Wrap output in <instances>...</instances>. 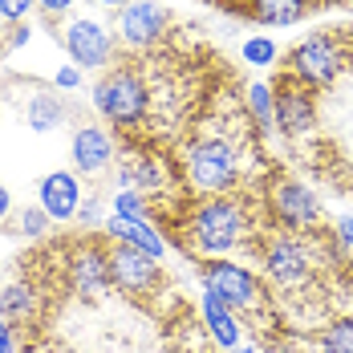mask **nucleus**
Segmentation results:
<instances>
[{"label": "nucleus", "mask_w": 353, "mask_h": 353, "mask_svg": "<svg viewBox=\"0 0 353 353\" xmlns=\"http://www.w3.org/2000/svg\"><path fill=\"white\" fill-rule=\"evenodd\" d=\"M0 353H17L12 337H8V329H4V321H0Z\"/></svg>", "instance_id": "nucleus-26"}, {"label": "nucleus", "mask_w": 353, "mask_h": 353, "mask_svg": "<svg viewBox=\"0 0 353 353\" xmlns=\"http://www.w3.org/2000/svg\"><path fill=\"white\" fill-rule=\"evenodd\" d=\"M305 12V0H256V17L268 25H288Z\"/></svg>", "instance_id": "nucleus-16"}, {"label": "nucleus", "mask_w": 353, "mask_h": 353, "mask_svg": "<svg viewBox=\"0 0 353 353\" xmlns=\"http://www.w3.org/2000/svg\"><path fill=\"white\" fill-rule=\"evenodd\" d=\"M57 81H61V85H77V70H61L57 73Z\"/></svg>", "instance_id": "nucleus-28"}, {"label": "nucleus", "mask_w": 353, "mask_h": 353, "mask_svg": "<svg viewBox=\"0 0 353 353\" xmlns=\"http://www.w3.org/2000/svg\"><path fill=\"white\" fill-rule=\"evenodd\" d=\"M8 203H12V199H8V191H4V187H0V219H4V215H8Z\"/></svg>", "instance_id": "nucleus-30"}, {"label": "nucleus", "mask_w": 353, "mask_h": 353, "mask_svg": "<svg viewBox=\"0 0 353 353\" xmlns=\"http://www.w3.org/2000/svg\"><path fill=\"white\" fill-rule=\"evenodd\" d=\"M350 4H353V0H350Z\"/></svg>", "instance_id": "nucleus-34"}, {"label": "nucleus", "mask_w": 353, "mask_h": 353, "mask_svg": "<svg viewBox=\"0 0 353 353\" xmlns=\"http://www.w3.org/2000/svg\"><path fill=\"white\" fill-rule=\"evenodd\" d=\"M268 272L276 276L281 284H292L305 276V248L296 240H276L268 248Z\"/></svg>", "instance_id": "nucleus-12"}, {"label": "nucleus", "mask_w": 353, "mask_h": 353, "mask_svg": "<svg viewBox=\"0 0 353 353\" xmlns=\"http://www.w3.org/2000/svg\"><path fill=\"white\" fill-rule=\"evenodd\" d=\"M0 309H4V317H29V313H33V292H29L25 284H12V288H4V296H0Z\"/></svg>", "instance_id": "nucleus-19"}, {"label": "nucleus", "mask_w": 353, "mask_h": 353, "mask_svg": "<svg viewBox=\"0 0 353 353\" xmlns=\"http://www.w3.org/2000/svg\"><path fill=\"white\" fill-rule=\"evenodd\" d=\"M57 122H61V106H57L49 94H41L33 106H29V126H33V130H53Z\"/></svg>", "instance_id": "nucleus-18"}, {"label": "nucleus", "mask_w": 353, "mask_h": 353, "mask_svg": "<svg viewBox=\"0 0 353 353\" xmlns=\"http://www.w3.org/2000/svg\"><path fill=\"white\" fill-rule=\"evenodd\" d=\"M65 45H70V53H73L77 65H102L110 57L106 29L94 25V21H73L70 33H65Z\"/></svg>", "instance_id": "nucleus-7"}, {"label": "nucleus", "mask_w": 353, "mask_h": 353, "mask_svg": "<svg viewBox=\"0 0 353 353\" xmlns=\"http://www.w3.org/2000/svg\"><path fill=\"white\" fill-rule=\"evenodd\" d=\"M41 4H45L49 12H61V8H70V0H41Z\"/></svg>", "instance_id": "nucleus-29"}, {"label": "nucleus", "mask_w": 353, "mask_h": 353, "mask_svg": "<svg viewBox=\"0 0 353 353\" xmlns=\"http://www.w3.org/2000/svg\"><path fill=\"white\" fill-rule=\"evenodd\" d=\"M77 212H81L85 223H98V203H85V208H77Z\"/></svg>", "instance_id": "nucleus-27"}, {"label": "nucleus", "mask_w": 353, "mask_h": 353, "mask_svg": "<svg viewBox=\"0 0 353 353\" xmlns=\"http://www.w3.org/2000/svg\"><path fill=\"white\" fill-rule=\"evenodd\" d=\"M244 57H248V61H256V65H268V61L276 57V45H272V41H264V37H260V41H248Z\"/></svg>", "instance_id": "nucleus-21"}, {"label": "nucleus", "mask_w": 353, "mask_h": 353, "mask_svg": "<svg viewBox=\"0 0 353 353\" xmlns=\"http://www.w3.org/2000/svg\"><path fill=\"white\" fill-rule=\"evenodd\" d=\"M252 110H256L264 122L272 118V98H268V85H256V90H252Z\"/></svg>", "instance_id": "nucleus-22"}, {"label": "nucleus", "mask_w": 353, "mask_h": 353, "mask_svg": "<svg viewBox=\"0 0 353 353\" xmlns=\"http://www.w3.org/2000/svg\"><path fill=\"white\" fill-rule=\"evenodd\" d=\"M208 321H212V333L223 345H236V321H232V313L219 305V296H208Z\"/></svg>", "instance_id": "nucleus-17"}, {"label": "nucleus", "mask_w": 353, "mask_h": 353, "mask_svg": "<svg viewBox=\"0 0 353 353\" xmlns=\"http://www.w3.org/2000/svg\"><path fill=\"white\" fill-rule=\"evenodd\" d=\"M325 353H353V321H337L325 333Z\"/></svg>", "instance_id": "nucleus-20"}, {"label": "nucleus", "mask_w": 353, "mask_h": 353, "mask_svg": "<svg viewBox=\"0 0 353 353\" xmlns=\"http://www.w3.org/2000/svg\"><path fill=\"white\" fill-rule=\"evenodd\" d=\"M110 232H114V236H122V244L142 248L146 256H163V240L142 223L139 215H118V219H110Z\"/></svg>", "instance_id": "nucleus-15"}, {"label": "nucleus", "mask_w": 353, "mask_h": 353, "mask_svg": "<svg viewBox=\"0 0 353 353\" xmlns=\"http://www.w3.org/2000/svg\"><path fill=\"white\" fill-rule=\"evenodd\" d=\"M110 281V260H102L98 252H81L77 260H73V288L77 292H98V288H106Z\"/></svg>", "instance_id": "nucleus-14"}, {"label": "nucleus", "mask_w": 353, "mask_h": 353, "mask_svg": "<svg viewBox=\"0 0 353 353\" xmlns=\"http://www.w3.org/2000/svg\"><path fill=\"white\" fill-rule=\"evenodd\" d=\"M244 353H256V350H244Z\"/></svg>", "instance_id": "nucleus-33"}, {"label": "nucleus", "mask_w": 353, "mask_h": 353, "mask_svg": "<svg viewBox=\"0 0 353 353\" xmlns=\"http://www.w3.org/2000/svg\"><path fill=\"white\" fill-rule=\"evenodd\" d=\"M41 208H45V215H53V219H70V215H77V208H81L77 179L65 175V171L45 175V183H41Z\"/></svg>", "instance_id": "nucleus-8"}, {"label": "nucleus", "mask_w": 353, "mask_h": 353, "mask_svg": "<svg viewBox=\"0 0 353 353\" xmlns=\"http://www.w3.org/2000/svg\"><path fill=\"white\" fill-rule=\"evenodd\" d=\"M110 281L118 284L122 292H134V296H146L159 288V264L154 256H146L142 248L122 244L110 252Z\"/></svg>", "instance_id": "nucleus-3"}, {"label": "nucleus", "mask_w": 353, "mask_h": 353, "mask_svg": "<svg viewBox=\"0 0 353 353\" xmlns=\"http://www.w3.org/2000/svg\"><path fill=\"white\" fill-rule=\"evenodd\" d=\"M118 215H139V199H134L130 191H122V195H118Z\"/></svg>", "instance_id": "nucleus-25"}, {"label": "nucleus", "mask_w": 353, "mask_h": 353, "mask_svg": "<svg viewBox=\"0 0 353 353\" xmlns=\"http://www.w3.org/2000/svg\"><path fill=\"white\" fill-rule=\"evenodd\" d=\"M29 4H33V0H0V17L17 21V17H25V12H29Z\"/></svg>", "instance_id": "nucleus-23"}, {"label": "nucleus", "mask_w": 353, "mask_h": 353, "mask_svg": "<svg viewBox=\"0 0 353 353\" xmlns=\"http://www.w3.org/2000/svg\"><path fill=\"white\" fill-rule=\"evenodd\" d=\"M341 236H345V244H353V219H345V223H341Z\"/></svg>", "instance_id": "nucleus-31"}, {"label": "nucleus", "mask_w": 353, "mask_h": 353, "mask_svg": "<svg viewBox=\"0 0 353 353\" xmlns=\"http://www.w3.org/2000/svg\"><path fill=\"white\" fill-rule=\"evenodd\" d=\"M240 228H244L240 212L232 203L215 199V203L195 212V244L203 248V252H228L240 240Z\"/></svg>", "instance_id": "nucleus-4"}, {"label": "nucleus", "mask_w": 353, "mask_h": 353, "mask_svg": "<svg viewBox=\"0 0 353 353\" xmlns=\"http://www.w3.org/2000/svg\"><path fill=\"white\" fill-rule=\"evenodd\" d=\"M25 236H41V228H45V212H25Z\"/></svg>", "instance_id": "nucleus-24"}, {"label": "nucleus", "mask_w": 353, "mask_h": 353, "mask_svg": "<svg viewBox=\"0 0 353 353\" xmlns=\"http://www.w3.org/2000/svg\"><path fill=\"white\" fill-rule=\"evenodd\" d=\"M102 4H122V0H102Z\"/></svg>", "instance_id": "nucleus-32"}, {"label": "nucleus", "mask_w": 353, "mask_h": 353, "mask_svg": "<svg viewBox=\"0 0 353 353\" xmlns=\"http://www.w3.org/2000/svg\"><path fill=\"white\" fill-rule=\"evenodd\" d=\"M187 171H191V183L199 191H223L232 183V175H236V154H232L228 142L208 139V142H199V146H191Z\"/></svg>", "instance_id": "nucleus-2"}, {"label": "nucleus", "mask_w": 353, "mask_h": 353, "mask_svg": "<svg viewBox=\"0 0 353 353\" xmlns=\"http://www.w3.org/2000/svg\"><path fill=\"white\" fill-rule=\"evenodd\" d=\"M94 98H98V110L114 118V122H139L142 110H146V90H142V81L134 73H110L106 81L94 90Z\"/></svg>", "instance_id": "nucleus-1"}, {"label": "nucleus", "mask_w": 353, "mask_h": 353, "mask_svg": "<svg viewBox=\"0 0 353 353\" xmlns=\"http://www.w3.org/2000/svg\"><path fill=\"white\" fill-rule=\"evenodd\" d=\"M276 208L288 223H301V228H309L313 219H317V199H313V191H305L301 183H284L276 187Z\"/></svg>", "instance_id": "nucleus-11"}, {"label": "nucleus", "mask_w": 353, "mask_h": 353, "mask_svg": "<svg viewBox=\"0 0 353 353\" xmlns=\"http://www.w3.org/2000/svg\"><path fill=\"white\" fill-rule=\"evenodd\" d=\"M203 281L212 288V296H219L223 305H252L256 301V281L236 264H208Z\"/></svg>", "instance_id": "nucleus-5"}, {"label": "nucleus", "mask_w": 353, "mask_h": 353, "mask_svg": "<svg viewBox=\"0 0 353 353\" xmlns=\"http://www.w3.org/2000/svg\"><path fill=\"white\" fill-rule=\"evenodd\" d=\"M313 118H317V110H313V98L305 90L284 85V94H276V122H281L284 130L301 134V130L313 126Z\"/></svg>", "instance_id": "nucleus-10"}, {"label": "nucleus", "mask_w": 353, "mask_h": 353, "mask_svg": "<svg viewBox=\"0 0 353 353\" xmlns=\"http://www.w3.org/2000/svg\"><path fill=\"white\" fill-rule=\"evenodd\" d=\"M292 70L301 73V77H309L313 85H325V81H333V73H337V49H333L325 37H309L305 45H296Z\"/></svg>", "instance_id": "nucleus-6"}, {"label": "nucleus", "mask_w": 353, "mask_h": 353, "mask_svg": "<svg viewBox=\"0 0 353 353\" xmlns=\"http://www.w3.org/2000/svg\"><path fill=\"white\" fill-rule=\"evenodd\" d=\"M163 29V8L159 4H150V0H134V4H126V12H122V37L130 41V45H146V41H154Z\"/></svg>", "instance_id": "nucleus-9"}, {"label": "nucleus", "mask_w": 353, "mask_h": 353, "mask_svg": "<svg viewBox=\"0 0 353 353\" xmlns=\"http://www.w3.org/2000/svg\"><path fill=\"white\" fill-rule=\"evenodd\" d=\"M73 159H77L81 171H102V167L110 163V139L98 130V126L77 130V139H73Z\"/></svg>", "instance_id": "nucleus-13"}]
</instances>
